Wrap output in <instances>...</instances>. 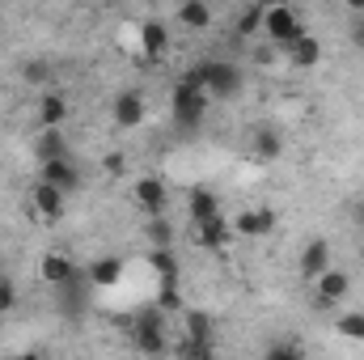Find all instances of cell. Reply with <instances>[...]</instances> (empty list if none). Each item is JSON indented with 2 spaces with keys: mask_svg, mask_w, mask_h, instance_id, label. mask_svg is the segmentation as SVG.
<instances>
[{
  "mask_svg": "<svg viewBox=\"0 0 364 360\" xmlns=\"http://www.w3.org/2000/svg\"><path fill=\"white\" fill-rule=\"evenodd\" d=\"M191 77L203 85V93H208L212 102H229V97L242 93V68L229 64V60H199V64L191 68Z\"/></svg>",
  "mask_w": 364,
  "mask_h": 360,
  "instance_id": "1",
  "label": "cell"
},
{
  "mask_svg": "<svg viewBox=\"0 0 364 360\" xmlns=\"http://www.w3.org/2000/svg\"><path fill=\"white\" fill-rule=\"evenodd\" d=\"M132 344H136V352H140V356H161V352H170L166 309H157V305L140 309V314H136V322H132Z\"/></svg>",
  "mask_w": 364,
  "mask_h": 360,
  "instance_id": "2",
  "label": "cell"
},
{
  "mask_svg": "<svg viewBox=\"0 0 364 360\" xmlns=\"http://www.w3.org/2000/svg\"><path fill=\"white\" fill-rule=\"evenodd\" d=\"M208 106H212V97L203 93V85H199L191 73L170 90V110H174V119H178L182 127H199L203 115H208Z\"/></svg>",
  "mask_w": 364,
  "mask_h": 360,
  "instance_id": "3",
  "label": "cell"
},
{
  "mask_svg": "<svg viewBox=\"0 0 364 360\" xmlns=\"http://www.w3.org/2000/svg\"><path fill=\"white\" fill-rule=\"evenodd\" d=\"M301 34H305V26H301V13L292 4H263V38L272 43L275 51H284Z\"/></svg>",
  "mask_w": 364,
  "mask_h": 360,
  "instance_id": "4",
  "label": "cell"
},
{
  "mask_svg": "<svg viewBox=\"0 0 364 360\" xmlns=\"http://www.w3.org/2000/svg\"><path fill=\"white\" fill-rule=\"evenodd\" d=\"M309 288H314V305L318 309H339L352 297V275L343 268H331V271H322Z\"/></svg>",
  "mask_w": 364,
  "mask_h": 360,
  "instance_id": "5",
  "label": "cell"
},
{
  "mask_svg": "<svg viewBox=\"0 0 364 360\" xmlns=\"http://www.w3.org/2000/svg\"><path fill=\"white\" fill-rule=\"evenodd\" d=\"M110 119H114L119 132H136V127L149 119V97H144L140 90L114 93V102H110Z\"/></svg>",
  "mask_w": 364,
  "mask_h": 360,
  "instance_id": "6",
  "label": "cell"
},
{
  "mask_svg": "<svg viewBox=\"0 0 364 360\" xmlns=\"http://www.w3.org/2000/svg\"><path fill=\"white\" fill-rule=\"evenodd\" d=\"M229 225H233V238H272L279 216H275L272 208H259L255 203V208H242Z\"/></svg>",
  "mask_w": 364,
  "mask_h": 360,
  "instance_id": "7",
  "label": "cell"
},
{
  "mask_svg": "<svg viewBox=\"0 0 364 360\" xmlns=\"http://www.w3.org/2000/svg\"><path fill=\"white\" fill-rule=\"evenodd\" d=\"M140 55L149 64H161L170 55V26L161 17H144L140 21Z\"/></svg>",
  "mask_w": 364,
  "mask_h": 360,
  "instance_id": "8",
  "label": "cell"
},
{
  "mask_svg": "<svg viewBox=\"0 0 364 360\" xmlns=\"http://www.w3.org/2000/svg\"><path fill=\"white\" fill-rule=\"evenodd\" d=\"M132 195H136V203H140V212H144L149 221H153V216H166V208H170V191H166V182L157 179V174L136 179Z\"/></svg>",
  "mask_w": 364,
  "mask_h": 360,
  "instance_id": "9",
  "label": "cell"
},
{
  "mask_svg": "<svg viewBox=\"0 0 364 360\" xmlns=\"http://www.w3.org/2000/svg\"><path fill=\"white\" fill-rule=\"evenodd\" d=\"M335 263H331V242L326 238H309L305 246H301V255H296V271H301V280H318L322 271H331Z\"/></svg>",
  "mask_w": 364,
  "mask_h": 360,
  "instance_id": "10",
  "label": "cell"
},
{
  "mask_svg": "<svg viewBox=\"0 0 364 360\" xmlns=\"http://www.w3.org/2000/svg\"><path fill=\"white\" fill-rule=\"evenodd\" d=\"M279 60H284L288 68H301V73H305V68H318V64H322V38L305 30L296 43H288V47L279 51Z\"/></svg>",
  "mask_w": 364,
  "mask_h": 360,
  "instance_id": "11",
  "label": "cell"
},
{
  "mask_svg": "<svg viewBox=\"0 0 364 360\" xmlns=\"http://www.w3.org/2000/svg\"><path fill=\"white\" fill-rule=\"evenodd\" d=\"M64 199H68L64 191H55V186H47V182H38V186L30 191V212H34V216H38L43 225H55V221L64 216V208H68Z\"/></svg>",
  "mask_w": 364,
  "mask_h": 360,
  "instance_id": "12",
  "label": "cell"
},
{
  "mask_svg": "<svg viewBox=\"0 0 364 360\" xmlns=\"http://www.w3.org/2000/svg\"><path fill=\"white\" fill-rule=\"evenodd\" d=\"M38 275L51 284V288H64V284H73L81 268L73 263V255H64V250H47L43 259H38Z\"/></svg>",
  "mask_w": 364,
  "mask_h": 360,
  "instance_id": "13",
  "label": "cell"
},
{
  "mask_svg": "<svg viewBox=\"0 0 364 360\" xmlns=\"http://www.w3.org/2000/svg\"><path fill=\"white\" fill-rule=\"evenodd\" d=\"M191 242H195L199 250H225V246L233 242V225H229L225 216L199 221V225H191Z\"/></svg>",
  "mask_w": 364,
  "mask_h": 360,
  "instance_id": "14",
  "label": "cell"
},
{
  "mask_svg": "<svg viewBox=\"0 0 364 360\" xmlns=\"http://www.w3.org/2000/svg\"><path fill=\"white\" fill-rule=\"evenodd\" d=\"M68 97L60 90H43L38 97V106H34V115H38V123H43V132H60L64 127V119H68Z\"/></svg>",
  "mask_w": 364,
  "mask_h": 360,
  "instance_id": "15",
  "label": "cell"
},
{
  "mask_svg": "<svg viewBox=\"0 0 364 360\" xmlns=\"http://www.w3.org/2000/svg\"><path fill=\"white\" fill-rule=\"evenodd\" d=\"M38 182H47V186H55V191H77L81 186V170L73 166V157H60V162H47V166H38Z\"/></svg>",
  "mask_w": 364,
  "mask_h": 360,
  "instance_id": "16",
  "label": "cell"
},
{
  "mask_svg": "<svg viewBox=\"0 0 364 360\" xmlns=\"http://www.w3.org/2000/svg\"><path fill=\"white\" fill-rule=\"evenodd\" d=\"M186 212H191V225H199V221H216V216H220V199H216V191H212V186H191V195H186Z\"/></svg>",
  "mask_w": 364,
  "mask_h": 360,
  "instance_id": "17",
  "label": "cell"
},
{
  "mask_svg": "<svg viewBox=\"0 0 364 360\" xmlns=\"http://www.w3.org/2000/svg\"><path fill=\"white\" fill-rule=\"evenodd\" d=\"M85 280H90L93 288H114L123 280V259L119 255H97L90 268H85Z\"/></svg>",
  "mask_w": 364,
  "mask_h": 360,
  "instance_id": "18",
  "label": "cell"
},
{
  "mask_svg": "<svg viewBox=\"0 0 364 360\" xmlns=\"http://www.w3.org/2000/svg\"><path fill=\"white\" fill-rule=\"evenodd\" d=\"M182 339H199V344H216V322L203 309H182Z\"/></svg>",
  "mask_w": 364,
  "mask_h": 360,
  "instance_id": "19",
  "label": "cell"
},
{
  "mask_svg": "<svg viewBox=\"0 0 364 360\" xmlns=\"http://www.w3.org/2000/svg\"><path fill=\"white\" fill-rule=\"evenodd\" d=\"M250 149H255L259 162H279V157H284V132H275V127H255Z\"/></svg>",
  "mask_w": 364,
  "mask_h": 360,
  "instance_id": "20",
  "label": "cell"
},
{
  "mask_svg": "<svg viewBox=\"0 0 364 360\" xmlns=\"http://www.w3.org/2000/svg\"><path fill=\"white\" fill-rule=\"evenodd\" d=\"M174 17H178V26H182V30H208V26L216 21V17H212V9H208L203 0H182Z\"/></svg>",
  "mask_w": 364,
  "mask_h": 360,
  "instance_id": "21",
  "label": "cell"
},
{
  "mask_svg": "<svg viewBox=\"0 0 364 360\" xmlns=\"http://www.w3.org/2000/svg\"><path fill=\"white\" fill-rule=\"evenodd\" d=\"M34 157H38V166H47V162H60V157H68L64 132H43V136L34 140Z\"/></svg>",
  "mask_w": 364,
  "mask_h": 360,
  "instance_id": "22",
  "label": "cell"
},
{
  "mask_svg": "<svg viewBox=\"0 0 364 360\" xmlns=\"http://www.w3.org/2000/svg\"><path fill=\"white\" fill-rule=\"evenodd\" d=\"M144 238L153 242V250H170V246H174V225H170L166 216H153V221L144 225Z\"/></svg>",
  "mask_w": 364,
  "mask_h": 360,
  "instance_id": "23",
  "label": "cell"
},
{
  "mask_svg": "<svg viewBox=\"0 0 364 360\" xmlns=\"http://www.w3.org/2000/svg\"><path fill=\"white\" fill-rule=\"evenodd\" d=\"M149 268L161 275V284H178V259H174V250H149Z\"/></svg>",
  "mask_w": 364,
  "mask_h": 360,
  "instance_id": "24",
  "label": "cell"
},
{
  "mask_svg": "<svg viewBox=\"0 0 364 360\" xmlns=\"http://www.w3.org/2000/svg\"><path fill=\"white\" fill-rule=\"evenodd\" d=\"M335 331H339L343 339H352V344H364V314L360 309H343V314L335 318Z\"/></svg>",
  "mask_w": 364,
  "mask_h": 360,
  "instance_id": "25",
  "label": "cell"
},
{
  "mask_svg": "<svg viewBox=\"0 0 364 360\" xmlns=\"http://www.w3.org/2000/svg\"><path fill=\"white\" fill-rule=\"evenodd\" d=\"M174 356L178 360H220L216 356V344H199V339H178Z\"/></svg>",
  "mask_w": 364,
  "mask_h": 360,
  "instance_id": "26",
  "label": "cell"
},
{
  "mask_svg": "<svg viewBox=\"0 0 364 360\" xmlns=\"http://www.w3.org/2000/svg\"><path fill=\"white\" fill-rule=\"evenodd\" d=\"M233 34H242V38H250V34H263V4H250V9H242V17H237Z\"/></svg>",
  "mask_w": 364,
  "mask_h": 360,
  "instance_id": "27",
  "label": "cell"
},
{
  "mask_svg": "<svg viewBox=\"0 0 364 360\" xmlns=\"http://www.w3.org/2000/svg\"><path fill=\"white\" fill-rule=\"evenodd\" d=\"M263 360H305V348L296 339H275L272 348L263 352Z\"/></svg>",
  "mask_w": 364,
  "mask_h": 360,
  "instance_id": "28",
  "label": "cell"
},
{
  "mask_svg": "<svg viewBox=\"0 0 364 360\" xmlns=\"http://www.w3.org/2000/svg\"><path fill=\"white\" fill-rule=\"evenodd\" d=\"M51 77H55V73H51L47 60H30V64H26V81H30V85H51Z\"/></svg>",
  "mask_w": 364,
  "mask_h": 360,
  "instance_id": "29",
  "label": "cell"
},
{
  "mask_svg": "<svg viewBox=\"0 0 364 360\" xmlns=\"http://www.w3.org/2000/svg\"><path fill=\"white\" fill-rule=\"evenodd\" d=\"M157 309H166V314H170V309H186V305H182V288H178V284H161Z\"/></svg>",
  "mask_w": 364,
  "mask_h": 360,
  "instance_id": "30",
  "label": "cell"
},
{
  "mask_svg": "<svg viewBox=\"0 0 364 360\" xmlns=\"http://www.w3.org/2000/svg\"><path fill=\"white\" fill-rule=\"evenodd\" d=\"M13 309H17V284L9 275H0V318L13 314Z\"/></svg>",
  "mask_w": 364,
  "mask_h": 360,
  "instance_id": "31",
  "label": "cell"
},
{
  "mask_svg": "<svg viewBox=\"0 0 364 360\" xmlns=\"http://www.w3.org/2000/svg\"><path fill=\"white\" fill-rule=\"evenodd\" d=\"M102 170H106V174H114V179H119V174H123V170H127V157H123V153H106V157H102Z\"/></svg>",
  "mask_w": 364,
  "mask_h": 360,
  "instance_id": "32",
  "label": "cell"
},
{
  "mask_svg": "<svg viewBox=\"0 0 364 360\" xmlns=\"http://www.w3.org/2000/svg\"><path fill=\"white\" fill-rule=\"evenodd\" d=\"M352 43H356V47H364V17L352 26Z\"/></svg>",
  "mask_w": 364,
  "mask_h": 360,
  "instance_id": "33",
  "label": "cell"
},
{
  "mask_svg": "<svg viewBox=\"0 0 364 360\" xmlns=\"http://www.w3.org/2000/svg\"><path fill=\"white\" fill-rule=\"evenodd\" d=\"M9 360H47L43 352H17V356H9Z\"/></svg>",
  "mask_w": 364,
  "mask_h": 360,
  "instance_id": "34",
  "label": "cell"
},
{
  "mask_svg": "<svg viewBox=\"0 0 364 360\" xmlns=\"http://www.w3.org/2000/svg\"><path fill=\"white\" fill-rule=\"evenodd\" d=\"M356 221L364 225V203H356Z\"/></svg>",
  "mask_w": 364,
  "mask_h": 360,
  "instance_id": "35",
  "label": "cell"
}]
</instances>
